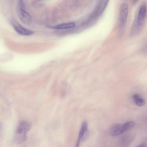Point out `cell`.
Listing matches in <instances>:
<instances>
[{
    "instance_id": "6da1fadb",
    "label": "cell",
    "mask_w": 147,
    "mask_h": 147,
    "mask_svg": "<svg viewBox=\"0 0 147 147\" xmlns=\"http://www.w3.org/2000/svg\"><path fill=\"white\" fill-rule=\"evenodd\" d=\"M17 13L19 19L23 23L29 24L32 21L30 14L25 10V4L22 0H18L16 6Z\"/></svg>"
},
{
    "instance_id": "7a4b0ae2",
    "label": "cell",
    "mask_w": 147,
    "mask_h": 147,
    "mask_svg": "<svg viewBox=\"0 0 147 147\" xmlns=\"http://www.w3.org/2000/svg\"><path fill=\"white\" fill-rule=\"evenodd\" d=\"M146 4L142 5L139 9L137 17L132 26L135 30L141 31L146 18Z\"/></svg>"
},
{
    "instance_id": "3957f363",
    "label": "cell",
    "mask_w": 147,
    "mask_h": 147,
    "mask_svg": "<svg viewBox=\"0 0 147 147\" xmlns=\"http://www.w3.org/2000/svg\"><path fill=\"white\" fill-rule=\"evenodd\" d=\"M134 125V122L132 121H128L122 124L115 125L111 129L110 134L112 136H118L132 128Z\"/></svg>"
},
{
    "instance_id": "277c9868",
    "label": "cell",
    "mask_w": 147,
    "mask_h": 147,
    "mask_svg": "<svg viewBox=\"0 0 147 147\" xmlns=\"http://www.w3.org/2000/svg\"><path fill=\"white\" fill-rule=\"evenodd\" d=\"M128 12V7L125 3H122L120 5L119 13V28L120 30L123 29L126 23Z\"/></svg>"
},
{
    "instance_id": "5b68a950",
    "label": "cell",
    "mask_w": 147,
    "mask_h": 147,
    "mask_svg": "<svg viewBox=\"0 0 147 147\" xmlns=\"http://www.w3.org/2000/svg\"><path fill=\"white\" fill-rule=\"evenodd\" d=\"M108 0H98L96 2L91 14L94 17L98 19L103 12L108 3Z\"/></svg>"
},
{
    "instance_id": "8992f818",
    "label": "cell",
    "mask_w": 147,
    "mask_h": 147,
    "mask_svg": "<svg viewBox=\"0 0 147 147\" xmlns=\"http://www.w3.org/2000/svg\"><path fill=\"white\" fill-rule=\"evenodd\" d=\"M28 131L18 125L15 132L14 140L17 144H20L25 142L27 138L26 134Z\"/></svg>"
},
{
    "instance_id": "52a82bcc",
    "label": "cell",
    "mask_w": 147,
    "mask_h": 147,
    "mask_svg": "<svg viewBox=\"0 0 147 147\" xmlns=\"http://www.w3.org/2000/svg\"><path fill=\"white\" fill-rule=\"evenodd\" d=\"M11 23L16 32L20 35H29L34 33V31L25 28L14 20H12Z\"/></svg>"
},
{
    "instance_id": "ba28073f",
    "label": "cell",
    "mask_w": 147,
    "mask_h": 147,
    "mask_svg": "<svg viewBox=\"0 0 147 147\" xmlns=\"http://www.w3.org/2000/svg\"><path fill=\"white\" fill-rule=\"evenodd\" d=\"M75 24L74 22L62 23L54 26H48L47 27L53 29L62 30L69 29L74 27Z\"/></svg>"
},
{
    "instance_id": "9c48e42d",
    "label": "cell",
    "mask_w": 147,
    "mask_h": 147,
    "mask_svg": "<svg viewBox=\"0 0 147 147\" xmlns=\"http://www.w3.org/2000/svg\"><path fill=\"white\" fill-rule=\"evenodd\" d=\"M88 129V124L87 122L85 121H84L82 123L81 126L78 138L76 144V147H79L82 136L85 132Z\"/></svg>"
},
{
    "instance_id": "30bf717a",
    "label": "cell",
    "mask_w": 147,
    "mask_h": 147,
    "mask_svg": "<svg viewBox=\"0 0 147 147\" xmlns=\"http://www.w3.org/2000/svg\"><path fill=\"white\" fill-rule=\"evenodd\" d=\"M132 98L135 104L139 106H143L145 104L144 99L138 94L134 95Z\"/></svg>"
},
{
    "instance_id": "8fae6325",
    "label": "cell",
    "mask_w": 147,
    "mask_h": 147,
    "mask_svg": "<svg viewBox=\"0 0 147 147\" xmlns=\"http://www.w3.org/2000/svg\"><path fill=\"white\" fill-rule=\"evenodd\" d=\"M89 131L88 129L84 133L82 138L81 141L82 142H84L86 140L88 137L89 136Z\"/></svg>"
},
{
    "instance_id": "7c38bea8",
    "label": "cell",
    "mask_w": 147,
    "mask_h": 147,
    "mask_svg": "<svg viewBox=\"0 0 147 147\" xmlns=\"http://www.w3.org/2000/svg\"><path fill=\"white\" fill-rule=\"evenodd\" d=\"M137 147H146V146L145 143H143L139 145Z\"/></svg>"
}]
</instances>
